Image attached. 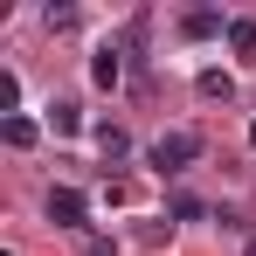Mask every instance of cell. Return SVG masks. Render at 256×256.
<instances>
[{
  "label": "cell",
  "mask_w": 256,
  "mask_h": 256,
  "mask_svg": "<svg viewBox=\"0 0 256 256\" xmlns=\"http://www.w3.org/2000/svg\"><path fill=\"white\" fill-rule=\"evenodd\" d=\"M201 97H222V104H228V97H236V84H228L222 70H201Z\"/></svg>",
  "instance_id": "obj_9"
},
{
  "label": "cell",
  "mask_w": 256,
  "mask_h": 256,
  "mask_svg": "<svg viewBox=\"0 0 256 256\" xmlns=\"http://www.w3.org/2000/svg\"><path fill=\"white\" fill-rule=\"evenodd\" d=\"M228 48H236L242 62H256V21H228Z\"/></svg>",
  "instance_id": "obj_7"
},
{
  "label": "cell",
  "mask_w": 256,
  "mask_h": 256,
  "mask_svg": "<svg viewBox=\"0 0 256 256\" xmlns=\"http://www.w3.org/2000/svg\"><path fill=\"white\" fill-rule=\"evenodd\" d=\"M14 104H21V76H14V70H0V111L14 118Z\"/></svg>",
  "instance_id": "obj_10"
},
{
  "label": "cell",
  "mask_w": 256,
  "mask_h": 256,
  "mask_svg": "<svg viewBox=\"0 0 256 256\" xmlns=\"http://www.w3.org/2000/svg\"><path fill=\"white\" fill-rule=\"evenodd\" d=\"M0 138H7V146H14V152H28V146H35V138H42V132H35V118H21V111H14V118H7V125H0Z\"/></svg>",
  "instance_id": "obj_5"
},
{
  "label": "cell",
  "mask_w": 256,
  "mask_h": 256,
  "mask_svg": "<svg viewBox=\"0 0 256 256\" xmlns=\"http://www.w3.org/2000/svg\"><path fill=\"white\" fill-rule=\"evenodd\" d=\"M180 35H187V42H208V35H222V14H208V7H194V14L180 21Z\"/></svg>",
  "instance_id": "obj_4"
},
{
  "label": "cell",
  "mask_w": 256,
  "mask_h": 256,
  "mask_svg": "<svg viewBox=\"0 0 256 256\" xmlns=\"http://www.w3.org/2000/svg\"><path fill=\"white\" fill-rule=\"evenodd\" d=\"M48 125H56V138H70V132L84 125V111H76L70 97H56V104H48Z\"/></svg>",
  "instance_id": "obj_6"
},
{
  "label": "cell",
  "mask_w": 256,
  "mask_h": 256,
  "mask_svg": "<svg viewBox=\"0 0 256 256\" xmlns=\"http://www.w3.org/2000/svg\"><path fill=\"white\" fill-rule=\"evenodd\" d=\"M118 76H125V56H118V48H97V56H90V84L118 90Z\"/></svg>",
  "instance_id": "obj_3"
},
{
  "label": "cell",
  "mask_w": 256,
  "mask_h": 256,
  "mask_svg": "<svg viewBox=\"0 0 256 256\" xmlns=\"http://www.w3.org/2000/svg\"><path fill=\"white\" fill-rule=\"evenodd\" d=\"M250 146H256V118H250Z\"/></svg>",
  "instance_id": "obj_11"
},
{
  "label": "cell",
  "mask_w": 256,
  "mask_h": 256,
  "mask_svg": "<svg viewBox=\"0 0 256 256\" xmlns=\"http://www.w3.org/2000/svg\"><path fill=\"white\" fill-rule=\"evenodd\" d=\"M97 146H104V160H125V152H132V138H125L118 125H104V132H97Z\"/></svg>",
  "instance_id": "obj_8"
},
{
  "label": "cell",
  "mask_w": 256,
  "mask_h": 256,
  "mask_svg": "<svg viewBox=\"0 0 256 256\" xmlns=\"http://www.w3.org/2000/svg\"><path fill=\"white\" fill-rule=\"evenodd\" d=\"M250 256H256V242H250Z\"/></svg>",
  "instance_id": "obj_12"
},
{
  "label": "cell",
  "mask_w": 256,
  "mask_h": 256,
  "mask_svg": "<svg viewBox=\"0 0 256 256\" xmlns=\"http://www.w3.org/2000/svg\"><path fill=\"white\" fill-rule=\"evenodd\" d=\"M48 222H56V228H84V222H90V201L76 194V187H48Z\"/></svg>",
  "instance_id": "obj_2"
},
{
  "label": "cell",
  "mask_w": 256,
  "mask_h": 256,
  "mask_svg": "<svg viewBox=\"0 0 256 256\" xmlns=\"http://www.w3.org/2000/svg\"><path fill=\"white\" fill-rule=\"evenodd\" d=\"M201 160V132H160L152 138V166L160 173H180V166H194Z\"/></svg>",
  "instance_id": "obj_1"
}]
</instances>
